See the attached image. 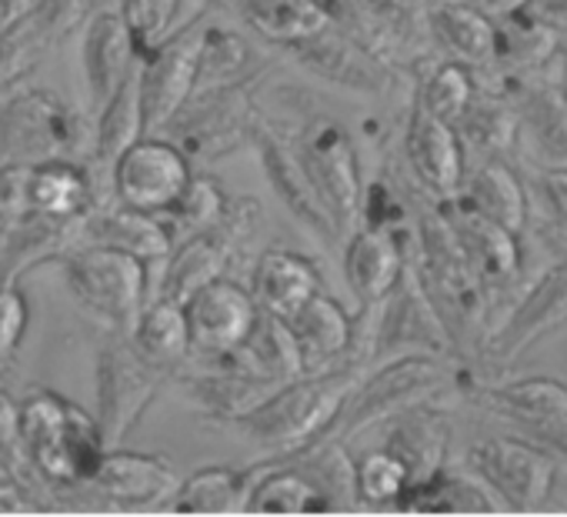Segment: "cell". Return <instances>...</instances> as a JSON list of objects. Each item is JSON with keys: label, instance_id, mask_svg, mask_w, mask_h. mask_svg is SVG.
Segmentation results:
<instances>
[{"label": "cell", "instance_id": "obj_46", "mask_svg": "<svg viewBox=\"0 0 567 517\" xmlns=\"http://www.w3.org/2000/svg\"><path fill=\"white\" fill-rule=\"evenodd\" d=\"M291 461H298L328 490L338 510H348L351 504H358V461H351L344 441H321L318 447Z\"/></svg>", "mask_w": 567, "mask_h": 517}, {"label": "cell", "instance_id": "obj_49", "mask_svg": "<svg viewBox=\"0 0 567 517\" xmlns=\"http://www.w3.org/2000/svg\"><path fill=\"white\" fill-rule=\"evenodd\" d=\"M54 38L38 21H28L8 34H0V94L11 91V84L21 81L44 58Z\"/></svg>", "mask_w": 567, "mask_h": 517}, {"label": "cell", "instance_id": "obj_1", "mask_svg": "<svg viewBox=\"0 0 567 517\" xmlns=\"http://www.w3.org/2000/svg\"><path fill=\"white\" fill-rule=\"evenodd\" d=\"M371 364H344L321 374H301L277 384V391L250 411L237 431L267 451V461H291L331 437V427Z\"/></svg>", "mask_w": 567, "mask_h": 517}, {"label": "cell", "instance_id": "obj_7", "mask_svg": "<svg viewBox=\"0 0 567 517\" xmlns=\"http://www.w3.org/2000/svg\"><path fill=\"white\" fill-rule=\"evenodd\" d=\"M58 261L71 294L87 311L104 318L117 334L134 331L141 311L154 294L151 288L154 265L104 244H74Z\"/></svg>", "mask_w": 567, "mask_h": 517}, {"label": "cell", "instance_id": "obj_38", "mask_svg": "<svg viewBox=\"0 0 567 517\" xmlns=\"http://www.w3.org/2000/svg\"><path fill=\"white\" fill-rule=\"evenodd\" d=\"M398 510L408 514H494L504 504L474 471H437L427 480H417L398 500Z\"/></svg>", "mask_w": 567, "mask_h": 517}, {"label": "cell", "instance_id": "obj_22", "mask_svg": "<svg viewBox=\"0 0 567 517\" xmlns=\"http://www.w3.org/2000/svg\"><path fill=\"white\" fill-rule=\"evenodd\" d=\"M68 421L71 401L48 387H31L21 397V434L24 451L41 480L54 487H74L68 461Z\"/></svg>", "mask_w": 567, "mask_h": 517}, {"label": "cell", "instance_id": "obj_18", "mask_svg": "<svg viewBox=\"0 0 567 517\" xmlns=\"http://www.w3.org/2000/svg\"><path fill=\"white\" fill-rule=\"evenodd\" d=\"M461 247L464 257L471 261L474 275L481 278V285L491 291V298L504 294L514 288V281L520 278L524 268V247H520V234L507 230L504 224L484 217L477 207H471L461 194L451 200H441Z\"/></svg>", "mask_w": 567, "mask_h": 517}, {"label": "cell", "instance_id": "obj_50", "mask_svg": "<svg viewBox=\"0 0 567 517\" xmlns=\"http://www.w3.org/2000/svg\"><path fill=\"white\" fill-rule=\"evenodd\" d=\"M534 197L544 230L560 247V254H567V164L534 167Z\"/></svg>", "mask_w": 567, "mask_h": 517}, {"label": "cell", "instance_id": "obj_9", "mask_svg": "<svg viewBox=\"0 0 567 517\" xmlns=\"http://www.w3.org/2000/svg\"><path fill=\"white\" fill-rule=\"evenodd\" d=\"M171 374L151 364L127 334H117L97 351V421L107 447H124L144 411L154 404Z\"/></svg>", "mask_w": 567, "mask_h": 517}, {"label": "cell", "instance_id": "obj_8", "mask_svg": "<svg viewBox=\"0 0 567 517\" xmlns=\"http://www.w3.org/2000/svg\"><path fill=\"white\" fill-rule=\"evenodd\" d=\"M257 81L260 77L194 94L171 121L167 137L190 161H224L254 144V131L264 114L257 104Z\"/></svg>", "mask_w": 567, "mask_h": 517}, {"label": "cell", "instance_id": "obj_51", "mask_svg": "<svg viewBox=\"0 0 567 517\" xmlns=\"http://www.w3.org/2000/svg\"><path fill=\"white\" fill-rule=\"evenodd\" d=\"M411 214H414L411 194L404 187H398L391 177H374L364 187V200H361V224L364 227H381V230L398 234Z\"/></svg>", "mask_w": 567, "mask_h": 517}, {"label": "cell", "instance_id": "obj_33", "mask_svg": "<svg viewBox=\"0 0 567 517\" xmlns=\"http://www.w3.org/2000/svg\"><path fill=\"white\" fill-rule=\"evenodd\" d=\"M250 514H331L328 490L298 461H260L247 494Z\"/></svg>", "mask_w": 567, "mask_h": 517}, {"label": "cell", "instance_id": "obj_15", "mask_svg": "<svg viewBox=\"0 0 567 517\" xmlns=\"http://www.w3.org/2000/svg\"><path fill=\"white\" fill-rule=\"evenodd\" d=\"M467 397L491 414L520 424L557 457H567V384L534 374L501 384H467Z\"/></svg>", "mask_w": 567, "mask_h": 517}, {"label": "cell", "instance_id": "obj_36", "mask_svg": "<svg viewBox=\"0 0 567 517\" xmlns=\"http://www.w3.org/2000/svg\"><path fill=\"white\" fill-rule=\"evenodd\" d=\"M81 240V220H51V217H28L24 224L4 234L0 250V288L18 285L31 268L44 265L48 257L68 254Z\"/></svg>", "mask_w": 567, "mask_h": 517}, {"label": "cell", "instance_id": "obj_34", "mask_svg": "<svg viewBox=\"0 0 567 517\" xmlns=\"http://www.w3.org/2000/svg\"><path fill=\"white\" fill-rule=\"evenodd\" d=\"M461 197L477 207L484 217L504 224L514 234H524L530 224V190L527 184L517 177V170L507 164V157H494V161H481L467 170Z\"/></svg>", "mask_w": 567, "mask_h": 517}, {"label": "cell", "instance_id": "obj_39", "mask_svg": "<svg viewBox=\"0 0 567 517\" xmlns=\"http://www.w3.org/2000/svg\"><path fill=\"white\" fill-rule=\"evenodd\" d=\"M260 71H264V61L257 58V51L244 31H237L227 21H204L194 94L254 81V77H260Z\"/></svg>", "mask_w": 567, "mask_h": 517}, {"label": "cell", "instance_id": "obj_16", "mask_svg": "<svg viewBox=\"0 0 567 517\" xmlns=\"http://www.w3.org/2000/svg\"><path fill=\"white\" fill-rule=\"evenodd\" d=\"M301 71L321 77L324 84L354 91V94H388L394 84V68L371 48L364 44L354 31L331 24L321 34H315L311 41L298 44L288 51Z\"/></svg>", "mask_w": 567, "mask_h": 517}, {"label": "cell", "instance_id": "obj_42", "mask_svg": "<svg viewBox=\"0 0 567 517\" xmlns=\"http://www.w3.org/2000/svg\"><path fill=\"white\" fill-rule=\"evenodd\" d=\"M257 474L254 467H200L187 477H181L171 510L174 514H237L247 510L250 480Z\"/></svg>", "mask_w": 567, "mask_h": 517}, {"label": "cell", "instance_id": "obj_11", "mask_svg": "<svg viewBox=\"0 0 567 517\" xmlns=\"http://www.w3.org/2000/svg\"><path fill=\"white\" fill-rule=\"evenodd\" d=\"M564 328H567V254H560L537 281H530L511 301V308L501 318L491 321L477 354L494 364H511Z\"/></svg>", "mask_w": 567, "mask_h": 517}, {"label": "cell", "instance_id": "obj_56", "mask_svg": "<svg viewBox=\"0 0 567 517\" xmlns=\"http://www.w3.org/2000/svg\"><path fill=\"white\" fill-rule=\"evenodd\" d=\"M520 11L530 14L537 24L550 28L554 34L567 38V0H527Z\"/></svg>", "mask_w": 567, "mask_h": 517}, {"label": "cell", "instance_id": "obj_26", "mask_svg": "<svg viewBox=\"0 0 567 517\" xmlns=\"http://www.w3.org/2000/svg\"><path fill=\"white\" fill-rule=\"evenodd\" d=\"M517 101L520 137L544 157V164H567V101L557 87L554 68L534 77L504 81Z\"/></svg>", "mask_w": 567, "mask_h": 517}, {"label": "cell", "instance_id": "obj_25", "mask_svg": "<svg viewBox=\"0 0 567 517\" xmlns=\"http://www.w3.org/2000/svg\"><path fill=\"white\" fill-rule=\"evenodd\" d=\"M247 288L260 311L277 314V318H291L318 291H324V281H321V271L311 257H305L291 247H267L254 261Z\"/></svg>", "mask_w": 567, "mask_h": 517}, {"label": "cell", "instance_id": "obj_28", "mask_svg": "<svg viewBox=\"0 0 567 517\" xmlns=\"http://www.w3.org/2000/svg\"><path fill=\"white\" fill-rule=\"evenodd\" d=\"M424 24L431 48L474 71H487L497 51V21L464 0H424Z\"/></svg>", "mask_w": 567, "mask_h": 517}, {"label": "cell", "instance_id": "obj_37", "mask_svg": "<svg viewBox=\"0 0 567 517\" xmlns=\"http://www.w3.org/2000/svg\"><path fill=\"white\" fill-rule=\"evenodd\" d=\"M237 21L277 51H291L334 24L318 0H254L240 4Z\"/></svg>", "mask_w": 567, "mask_h": 517}, {"label": "cell", "instance_id": "obj_44", "mask_svg": "<svg viewBox=\"0 0 567 517\" xmlns=\"http://www.w3.org/2000/svg\"><path fill=\"white\" fill-rule=\"evenodd\" d=\"M481 81L474 77V68L461 64V61H451V58H441L427 68V74L417 77V91H414V101L431 111L434 117L454 124L467 104L474 101Z\"/></svg>", "mask_w": 567, "mask_h": 517}, {"label": "cell", "instance_id": "obj_27", "mask_svg": "<svg viewBox=\"0 0 567 517\" xmlns=\"http://www.w3.org/2000/svg\"><path fill=\"white\" fill-rule=\"evenodd\" d=\"M81 61H84V81H87L91 104L101 111L141 61L121 11H97L87 21Z\"/></svg>", "mask_w": 567, "mask_h": 517}, {"label": "cell", "instance_id": "obj_53", "mask_svg": "<svg viewBox=\"0 0 567 517\" xmlns=\"http://www.w3.org/2000/svg\"><path fill=\"white\" fill-rule=\"evenodd\" d=\"M31 170L34 164H0V220L8 224V230L34 217Z\"/></svg>", "mask_w": 567, "mask_h": 517}, {"label": "cell", "instance_id": "obj_5", "mask_svg": "<svg viewBox=\"0 0 567 517\" xmlns=\"http://www.w3.org/2000/svg\"><path fill=\"white\" fill-rule=\"evenodd\" d=\"M94 154V127L87 117L44 87L0 94V164L81 161Z\"/></svg>", "mask_w": 567, "mask_h": 517}, {"label": "cell", "instance_id": "obj_14", "mask_svg": "<svg viewBox=\"0 0 567 517\" xmlns=\"http://www.w3.org/2000/svg\"><path fill=\"white\" fill-rule=\"evenodd\" d=\"M204 14L141 58V101L147 134H161L184 111L197 87V61L204 38Z\"/></svg>", "mask_w": 567, "mask_h": 517}, {"label": "cell", "instance_id": "obj_3", "mask_svg": "<svg viewBox=\"0 0 567 517\" xmlns=\"http://www.w3.org/2000/svg\"><path fill=\"white\" fill-rule=\"evenodd\" d=\"M454 391H461V371H457L454 358H437V354L388 358L378 368L371 364L361 374V381L348 394L328 441L348 444L358 434H364L378 424H388L391 417H398L417 404L444 401Z\"/></svg>", "mask_w": 567, "mask_h": 517}, {"label": "cell", "instance_id": "obj_30", "mask_svg": "<svg viewBox=\"0 0 567 517\" xmlns=\"http://www.w3.org/2000/svg\"><path fill=\"white\" fill-rule=\"evenodd\" d=\"M451 434H454L451 414L444 411L441 401H434V404H417V407L391 417L388 431H384V447H391L408 464L411 484H417L447 467Z\"/></svg>", "mask_w": 567, "mask_h": 517}, {"label": "cell", "instance_id": "obj_20", "mask_svg": "<svg viewBox=\"0 0 567 517\" xmlns=\"http://www.w3.org/2000/svg\"><path fill=\"white\" fill-rule=\"evenodd\" d=\"M305 374L334 371L358 361V314H351L328 288L288 318Z\"/></svg>", "mask_w": 567, "mask_h": 517}, {"label": "cell", "instance_id": "obj_29", "mask_svg": "<svg viewBox=\"0 0 567 517\" xmlns=\"http://www.w3.org/2000/svg\"><path fill=\"white\" fill-rule=\"evenodd\" d=\"M454 131L467 161L474 164L511 157L520 141V114L514 94L501 84H481L467 111L454 121Z\"/></svg>", "mask_w": 567, "mask_h": 517}, {"label": "cell", "instance_id": "obj_57", "mask_svg": "<svg viewBox=\"0 0 567 517\" xmlns=\"http://www.w3.org/2000/svg\"><path fill=\"white\" fill-rule=\"evenodd\" d=\"M48 0H0V34H8L44 11Z\"/></svg>", "mask_w": 567, "mask_h": 517}, {"label": "cell", "instance_id": "obj_12", "mask_svg": "<svg viewBox=\"0 0 567 517\" xmlns=\"http://www.w3.org/2000/svg\"><path fill=\"white\" fill-rule=\"evenodd\" d=\"M260 157V167H264V177L270 180L277 200L288 207V214L308 227L318 240H324L328 247H341V234L318 194V187L311 184L301 157H298V147H295V137H291V124L288 121H277V117H267L260 114L257 121V131H254V144H250Z\"/></svg>", "mask_w": 567, "mask_h": 517}, {"label": "cell", "instance_id": "obj_52", "mask_svg": "<svg viewBox=\"0 0 567 517\" xmlns=\"http://www.w3.org/2000/svg\"><path fill=\"white\" fill-rule=\"evenodd\" d=\"M0 464H8L21 480L34 487V464L24 451V434H21V401H14L4 387H0Z\"/></svg>", "mask_w": 567, "mask_h": 517}, {"label": "cell", "instance_id": "obj_59", "mask_svg": "<svg viewBox=\"0 0 567 517\" xmlns=\"http://www.w3.org/2000/svg\"><path fill=\"white\" fill-rule=\"evenodd\" d=\"M197 8H204V11H214V14H234L237 18V11H240V0H194Z\"/></svg>", "mask_w": 567, "mask_h": 517}, {"label": "cell", "instance_id": "obj_19", "mask_svg": "<svg viewBox=\"0 0 567 517\" xmlns=\"http://www.w3.org/2000/svg\"><path fill=\"white\" fill-rule=\"evenodd\" d=\"M187 311V324H190V354H227L237 351L257 318L260 308L250 294V288L230 281V278H217L210 285H204L197 294L187 298L184 304Z\"/></svg>", "mask_w": 567, "mask_h": 517}, {"label": "cell", "instance_id": "obj_60", "mask_svg": "<svg viewBox=\"0 0 567 517\" xmlns=\"http://www.w3.org/2000/svg\"><path fill=\"white\" fill-rule=\"evenodd\" d=\"M554 74H557V87H560V94H564V101H567V41H564V48H560V58H557V64H554Z\"/></svg>", "mask_w": 567, "mask_h": 517}, {"label": "cell", "instance_id": "obj_45", "mask_svg": "<svg viewBox=\"0 0 567 517\" xmlns=\"http://www.w3.org/2000/svg\"><path fill=\"white\" fill-rule=\"evenodd\" d=\"M230 200L234 197L220 187V180H214L207 174H194L190 184H187V190L181 194V200L167 214H161V217L167 220V227L174 234V244H177L184 237L214 230L224 220Z\"/></svg>", "mask_w": 567, "mask_h": 517}, {"label": "cell", "instance_id": "obj_23", "mask_svg": "<svg viewBox=\"0 0 567 517\" xmlns=\"http://www.w3.org/2000/svg\"><path fill=\"white\" fill-rule=\"evenodd\" d=\"M78 244L117 247L124 254L141 257L147 265H161L174 250V234L161 214H147V210L121 204L117 197H107L81 220Z\"/></svg>", "mask_w": 567, "mask_h": 517}, {"label": "cell", "instance_id": "obj_31", "mask_svg": "<svg viewBox=\"0 0 567 517\" xmlns=\"http://www.w3.org/2000/svg\"><path fill=\"white\" fill-rule=\"evenodd\" d=\"M234 257H237V250L220 227L177 240L171 257L161 265V281L154 288V298H171V301L187 304V298L197 294L204 285L224 278Z\"/></svg>", "mask_w": 567, "mask_h": 517}, {"label": "cell", "instance_id": "obj_6", "mask_svg": "<svg viewBox=\"0 0 567 517\" xmlns=\"http://www.w3.org/2000/svg\"><path fill=\"white\" fill-rule=\"evenodd\" d=\"M288 124L311 184L318 187L341 240H348L361 224V200L368 187L361 174V151L351 127L341 117L318 107L308 111L301 121Z\"/></svg>", "mask_w": 567, "mask_h": 517}, {"label": "cell", "instance_id": "obj_13", "mask_svg": "<svg viewBox=\"0 0 567 517\" xmlns=\"http://www.w3.org/2000/svg\"><path fill=\"white\" fill-rule=\"evenodd\" d=\"M190 177V157L171 137L144 134L117 157L111 170V194L127 207L167 214L187 190Z\"/></svg>", "mask_w": 567, "mask_h": 517}, {"label": "cell", "instance_id": "obj_35", "mask_svg": "<svg viewBox=\"0 0 567 517\" xmlns=\"http://www.w3.org/2000/svg\"><path fill=\"white\" fill-rule=\"evenodd\" d=\"M101 204V190L81 161H41L31 170V207L51 220H84Z\"/></svg>", "mask_w": 567, "mask_h": 517}, {"label": "cell", "instance_id": "obj_41", "mask_svg": "<svg viewBox=\"0 0 567 517\" xmlns=\"http://www.w3.org/2000/svg\"><path fill=\"white\" fill-rule=\"evenodd\" d=\"M134 341V348L157 368H164L171 378L190 361V324H187V311L181 301L171 298H154L147 301V308L141 311L134 331L127 334Z\"/></svg>", "mask_w": 567, "mask_h": 517}, {"label": "cell", "instance_id": "obj_2", "mask_svg": "<svg viewBox=\"0 0 567 517\" xmlns=\"http://www.w3.org/2000/svg\"><path fill=\"white\" fill-rule=\"evenodd\" d=\"M411 261H414L427 294L434 298V304L447 318L461 354L481 351V341L491 328L487 314H491L494 298L481 285V278L474 275L471 261L464 257V247H461L441 200H434L431 194L414 200V254H411Z\"/></svg>", "mask_w": 567, "mask_h": 517}, {"label": "cell", "instance_id": "obj_62", "mask_svg": "<svg viewBox=\"0 0 567 517\" xmlns=\"http://www.w3.org/2000/svg\"><path fill=\"white\" fill-rule=\"evenodd\" d=\"M240 4H254V0H240Z\"/></svg>", "mask_w": 567, "mask_h": 517}, {"label": "cell", "instance_id": "obj_4", "mask_svg": "<svg viewBox=\"0 0 567 517\" xmlns=\"http://www.w3.org/2000/svg\"><path fill=\"white\" fill-rule=\"evenodd\" d=\"M398 354L457 358V338L427 294L414 261H408L398 288L374 311H358V361L381 364Z\"/></svg>", "mask_w": 567, "mask_h": 517}, {"label": "cell", "instance_id": "obj_54", "mask_svg": "<svg viewBox=\"0 0 567 517\" xmlns=\"http://www.w3.org/2000/svg\"><path fill=\"white\" fill-rule=\"evenodd\" d=\"M28 298L21 294L18 285H8V288H0V371H4L21 341H24V331H28Z\"/></svg>", "mask_w": 567, "mask_h": 517}, {"label": "cell", "instance_id": "obj_17", "mask_svg": "<svg viewBox=\"0 0 567 517\" xmlns=\"http://www.w3.org/2000/svg\"><path fill=\"white\" fill-rule=\"evenodd\" d=\"M404 164L411 170V180L431 194L434 200H451L461 194L467 177V154L461 147V137L454 124L434 117L417 101L408 111L404 121Z\"/></svg>", "mask_w": 567, "mask_h": 517}, {"label": "cell", "instance_id": "obj_43", "mask_svg": "<svg viewBox=\"0 0 567 517\" xmlns=\"http://www.w3.org/2000/svg\"><path fill=\"white\" fill-rule=\"evenodd\" d=\"M237 358L244 361L247 371L270 378V381H291L305 374L301 351H298L288 318H277L267 311H260L250 338L237 348Z\"/></svg>", "mask_w": 567, "mask_h": 517}, {"label": "cell", "instance_id": "obj_55", "mask_svg": "<svg viewBox=\"0 0 567 517\" xmlns=\"http://www.w3.org/2000/svg\"><path fill=\"white\" fill-rule=\"evenodd\" d=\"M34 490L28 480H21L8 464H0V514H18V510H31Z\"/></svg>", "mask_w": 567, "mask_h": 517}, {"label": "cell", "instance_id": "obj_32", "mask_svg": "<svg viewBox=\"0 0 567 517\" xmlns=\"http://www.w3.org/2000/svg\"><path fill=\"white\" fill-rule=\"evenodd\" d=\"M564 41L567 38L537 24L524 11L497 21V51H494V64L487 68V74L494 77L491 84L520 81V77H534V74L550 71L560 58Z\"/></svg>", "mask_w": 567, "mask_h": 517}, {"label": "cell", "instance_id": "obj_10", "mask_svg": "<svg viewBox=\"0 0 567 517\" xmlns=\"http://www.w3.org/2000/svg\"><path fill=\"white\" fill-rule=\"evenodd\" d=\"M467 467L491 487L504 510H537L554 497L560 457L540 441L501 434L471 444Z\"/></svg>", "mask_w": 567, "mask_h": 517}, {"label": "cell", "instance_id": "obj_58", "mask_svg": "<svg viewBox=\"0 0 567 517\" xmlns=\"http://www.w3.org/2000/svg\"><path fill=\"white\" fill-rule=\"evenodd\" d=\"M464 4H471V8H477L481 14H487L491 21H504V18H511V14H517L527 0H464Z\"/></svg>", "mask_w": 567, "mask_h": 517}, {"label": "cell", "instance_id": "obj_61", "mask_svg": "<svg viewBox=\"0 0 567 517\" xmlns=\"http://www.w3.org/2000/svg\"><path fill=\"white\" fill-rule=\"evenodd\" d=\"M4 234H8V224H4V220H0V237H4Z\"/></svg>", "mask_w": 567, "mask_h": 517}, {"label": "cell", "instance_id": "obj_47", "mask_svg": "<svg viewBox=\"0 0 567 517\" xmlns=\"http://www.w3.org/2000/svg\"><path fill=\"white\" fill-rule=\"evenodd\" d=\"M181 8H184V0H121L117 11L134 38L137 58H147L154 48H161L181 28L197 21V18L181 21Z\"/></svg>", "mask_w": 567, "mask_h": 517}, {"label": "cell", "instance_id": "obj_40", "mask_svg": "<svg viewBox=\"0 0 567 517\" xmlns=\"http://www.w3.org/2000/svg\"><path fill=\"white\" fill-rule=\"evenodd\" d=\"M147 134L144 124V101H141V61L137 68L127 74V81L117 87V94L101 107L97 127H94V154L91 161L97 164V170L107 177L111 184V170L117 164V157L137 144Z\"/></svg>", "mask_w": 567, "mask_h": 517}, {"label": "cell", "instance_id": "obj_24", "mask_svg": "<svg viewBox=\"0 0 567 517\" xmlns=\"http://www.w3.org/2000/svg\"><path fill=\"white\" fill-rule=\"evenodd\" d=\"M177 484L181 477L167 457L111 447L91 487L104 500L121 504V507H157V504H171Z\"/></svg>", "mask_w": 567, "mask_h": 517}, {"label": "cell", "instance_id": "obj_21", "mask_svg": "<svg viewBox=\"0 0 567 517\" xmlns=\"http://www.w3.org/2000/svg\"><path fill=\"white\" fill-rule=\"evenodd\" d=\"M411 261L408 247L394 230L381 227H354V234L344 240V281L358 301V311H374L384 304V298L398 288L404 268Z\"/></svg>", "mask_w": 567, "mask_h": 517}, {"label": "cell", "instance_id": "obj_48", "mask_svg": "<svg viewBox=\"0 0 567 517\" xmlns=\"http://www.w3.org/2000/svg\"><path fill=\"white\" fill-rule=\"evenodd\" d=\"M411 484L408 464L391 447H374L358 461V504L368 507H398Z\"/></svg>", "mask_w": 567, "mask_h": 517}]
</instances>
